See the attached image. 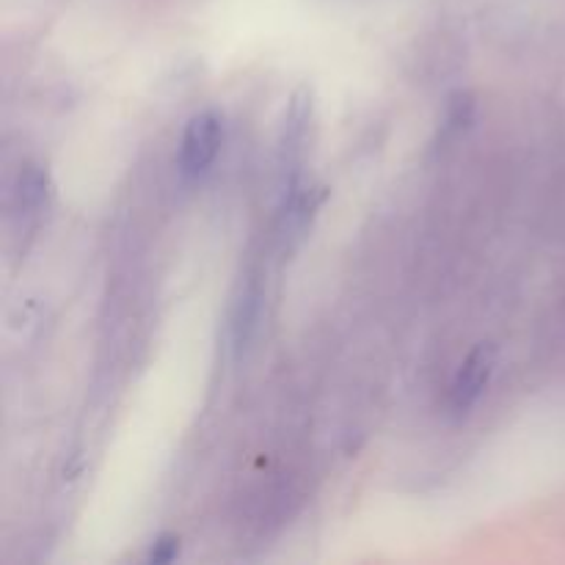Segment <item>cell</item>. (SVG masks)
<instances>
[{
	"mask_svg": "<svg viewBox=\"0 0 565 565\" xmlns=\"http://www.w3.org/2000/svg\"><path fill=\"white\" fill-rule=\"evenodd\" d=\"M221 143H224L221 116L213 110L193 116L180 143V174L185 180H199V177L207 174L210 166L218 158Z\"/></svg>",
	"mask_w": 565,
	"mask_h": 565,
	"instance_id": "obj_1",
	"label": "cell"
},
{
	"mask_svg": "<svg viewBox=\"0 0 565 565\" xmlns=\"http://www.w3.org/2000/svg\"><path fill=\"white\" fill-rule=\"evenodd\" d=\"M494 362H497V353L491 345H478L467 359H463L456 379H452V390H450L452 412L467 414L469 408L480 401L491 373H494Z\"/></svg>",
	"mask_w": 565,
	"mask_h": 565,
	"instance_id": "obj_2",
	"label": "cell"
},
{
	"mask_svg": "<svg viewBox=\"0 0 565 565\" xmlns=\"http://www.w3.org/2000/svg\"><path fill=\"white\" fill-rule=\"evenodd\" d=\"M44 188H47V180H44L42 171H39L36 166H28L20 174V191H17L20 207L36 210L39 204L44 202Z\"/></svg>",
	"mask_w": 565,
	"mask_h": 565,
	"instance_id": "obj_3",
	"label": "cell"
},
{
	"mask_svg": "<svg viewBox=\"0 0 565 565\" xmlns=\"http://www.w3.org/2000/svg\"><path fill=\"white\" fill-rule=\"evenodd\" d=\"M177 555H180V541H177L174 535H166V539H160L158 544L152 546L149 563H171Z\"/></svg>",
	"mask_w": 565,
	"mask_h": 565,
	"instance_id": "obj_4",
	"label": "cell"
}]
</instances>
